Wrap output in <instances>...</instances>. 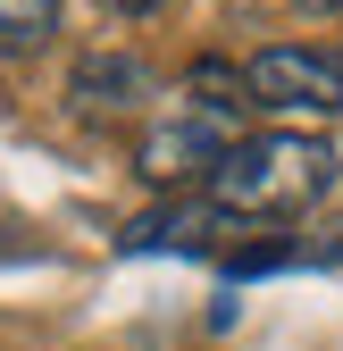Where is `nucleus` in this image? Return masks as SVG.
<instances>
[{
  "label": "nucleus",
  "instance_id": "39448f33",
  "mask_svg": "<svg viewBox=\"0 0 343 351\" xmlns=\"http://www.w3.org/2000/svg\"><path fill=\"white\" fill-rule=\"evenodd\" d=\"M59 34V0H0V51H42Z\"/></svg>",
  "mask_w": 343,
  "mask_h": 351
},
{
  "label": "nucleus",
  "instance_id": "20e7f679",
  "mask_svg": "<svg viewBox=\"0 0 343 351\" xmlns=\"http://www.w3.org/2000/svg\"><path fill=\"white\" fill-rule=\"evenodd\" d=\"M226 226H235V217L201 201V209H151V217H134L117 243H126V251H209V234H226Z\"/></svg>",
  "mask_w": 343,
  "mask_h": 351
},
{
  "label": "nucleus",
  "instance_id": "423d86ee",
  "mask_svg": "<svg viewBox=\"0 0 343 351\" xmlns=\"http://www.w3.org/2000/svg\"><path fill=\"white\" fill-rule=\"evenodd\" d=\"M293 9H343V0H293Z\"/></svg>",
  "mask_w": 343,
  "mask_h": 351
},
{
  "label": "nucleus",
  "instance_id": "f03ea898",
  "mask_svg": "<svg viewBox=\"0 0 343 351\" xmlns=\"http://www.w3.org/2000/svg\"><path fill=\"white\" fill-rule=\"evenodd\" d=\"M251 84V109H276V117H335L343 109V59L335 51H302V42H276L243 67Z\"/></svg>",
  "mask_w": 343,
  "mask_h": 351
},
{
  "label": "nucleus",
  "instance_id": "7ed1b4c3",
  "mask_svg": "<svg viewBox=\"0 0 343 351\" xmlns=\"http://www.w3.org/2000/svg\"><path fill=\"white\" fill-rule=\"evenodd\" d=\"M67 101H75L84 117H126V109H143V101H167V84H159L143 59H126V51H101V59H84V67H75Z\"/></svg>",
  "mask_w": 343,
  "mask_h": 351
},
{
  "label": "nucleus",
  "instance_id": "f257e3e1",
  "mask_svg": "<svg viewBox=\"0 0 343 351\" xmlns=\"http://www.w3.org/2000/svg\"><path fill=\"white\" fill-rule=\"evenodd\" d=\"M327 184H335V151L318 134H243L201 193L235 226H251V217H302L310 201H327Z\"/></svg>",
  "mask_w": 343,
  "mask_h": 351
}]
</instances>
